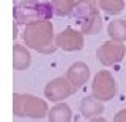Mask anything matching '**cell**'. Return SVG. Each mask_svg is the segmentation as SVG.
I'll return each instance as SVG.
<instances>
[{"mask_svg": "<svg viewBox=\"0 0 126 122\" xmlns=\"http://www.w3.org/2000/svg\"><path fill=\"white\" fill-rule=\"evenodd\" d=\"M76 0H52V6L55 14L58 16H68L74 11Z\"/></svg>", "mask_w": 126, "mask_h": 122, "instance_id": "5bb4252c", "label": "cell"}, {"mask_svg": "<svg viewBox=\"0 0 126 122\" xmlns=\"http://www.w3.org/2000/svg\"><path fill=\"white\" fill-rule=\"evenodd\" d=\"M117 94V82L107 70H101L92 84V95L101 101H109Z\"/></svg>", "mask_w": 126, "mask_h": 122, "instance_id": "5b68a950", "label": "cell"}, {"mask_svg": "<svg viewBox=\"0 0 126 122\" xmlns=\"http://www.w3.org/2000/svg\"><path fill=\"white\" fill-rule=\"evenodd\" d=\"M123 0H99V8L107 14H118L123 11Z\"/></svg>", "mask_w": 126, "mask_h": 122, "instance_id": "9a60e30c", "label": "cell"}, {"mask_svg": "<svg viewBox=\"0 0 126 122\" xmlns=\"http://www.w3.org/2000/svg\"><path fill=\"white\" fill-rule=\"evenodd\" d=\"M99 0H77L74 5V18L79 21L82 33L94 35L101 30L102 19L99 14Z\"/></svg>", "mask_w": 126, "mask_h": 122, "instance_id": "7a4b0ae2", "label": "cell"}, {"mask_svg": "<svg viewBox=\"0 0 126 122\" xmlns=\"http://www.w3.org/2000/svg\"><path fill=\"white\" fill-rule=\"evenodd\" d=\"M123 56H125V46L121 45V41H115V40L102 43L101 48H98L96 51L98 60L106 67L118 64L123 59Z\"/></svg>", "mask_w": 126, "mask_h": 122, "instance_id": "8992f818", "label": "cell"}, {"mask_svg": "<svg viewBox=\"0 0 126 122\" xmlns=\"http://www.w3.org/2000/svg\"><path fill=\"white\" fill-rule=\"evenodd\" d=\"M102 111H104V105H102L101 100L94 98L93 95L82 98V101H80V113H82L84 117L92 119V117H96V116H99V114H102Z\"/></svg>", "mask_w": 126, "mask_h": 122, "instance_id": "30bf717a", "label": "cell"}, {"mask_svg": "<svg viewBox=\"0 0 126 122\" xmlns=\"http://www.w3.org/2000/svg\"><path fill=\"white\" fill-rule=\"evenodd\" d=\"M55 13L52 3H43L38 0H24L14 8V19L17 24H33L39 21H49Z\"/></svg>", "mask_w": 126, "mask_h": 122, "instance_id": "3957f363", "label": "cell"}, {"mask_svg": "<svg viewBox=\"0 0 126 122\" xmlns=\"http://www.w3.org/2000/svg\"><path fill=\"white\" fill-rule=\"evenodd\" d=\"M73 92H76V90L71 86V82L66 79V76L55 78L50 82H47V86L44 87V95L50 101H62L65 98H68Z\"/></svg>", "mask_w": 126, "mask_h": 122, "instance_id": "52a82bcc", "label": "cell"}, {"mask_svg": "<svg viewBox=\"0 0 126 122\" xmlns=\"http://www.w3.org/2000/svg\"><path fill=\"white\" fill-rule=\"evenodd\" d=\"M88 76H90V68L84 62H76V64H73L68 68V72H66V79L71 82V86L74 87V90L80 89L82 86L88 81Z\"/></svg>", "mask_w": 126, "mask_h": 122, "instance_id": "9c48e42d", "label": "cell"}, {"mask_svg": "<svg viewBox=\"0 0 126 122\" xmlns=\"http://www.w3.org/2000/svg\"><path fill=\"white\" fill-rule=\"evenodd\" d=\"M88 122H107L104 119V117H99V116H96V117H92V119H90Z\"/></svg>", "mask_w": 126, "mask_h": 122, "instance_id": "e0dca14e", "label": "cell"}, {"mask_svg": "<svg viewBox=\"0 0 126 122\" xmlns=\"http://www.w3.org/2000/svg\"><path fill=\"white\" fill-rule=\"evenodd\" d=\"M13 114L19 117L43 119L49 114V106L44 100L30 94H16L13 97Z\"/></svg>", "mask_w": 126, "mask_h": 122, "instance_id": "277c9868", "label": "cell"}, {"mask_svg": "<svg viewBox=\"0 0 126 122\" xmlns=\"http://www.w3.org/2000/svg\"><path fill=\"white\" fill-rule=\"evenodd\" d=\"M49 122H71V109L68 105L58 103L54 108H50L49 114H47Z\"/></svg>", "mask_w": 126, "mask_h": 122, "instance_id": "7c38bea8", "label": "cell"}, {"mask_svg": "<svg viewBox=\"0 0 126 122\" xmlns=\"http://www.w3.org/2000/svg\"><path fill=\"white\" fill-rule=\"evenodd\" d=\"M22 38L29 48L43 54H50L58 48L54 37V25L50 24V21L27 24L22 32Z\"/></svg>", "mask_w": 126, "mask_h": 122, "instance_id": "6da1fadb", "label": "cell"}, {"mask_svg": "<svg viewBox=\"0 0 126 122\" xmlns=\"http://www.w3.org/2000/svg\"><path fill=\"white\" fill-rule=\"evenodd\" d=\"M107 35L110 40L125 41L126 40V21L125 19H115L107 25Z\"/></svg>", "mask_w": 126, "mask_h": 122, "instance_id": "4fadbf2b", "label": "cell"}, {"mask_svg": "<svg viewBox=\"0 0 126 122\" xmlns=\"http://www.w3.org/2000/svg\"><path fill=\"white\" fill-rule=\"evenodd\" d=\"M113 122H126V109H121L115 114L113 117Z\"/></svg>", "mask_w": 126, "mask_h": 122, "instance_id": "2e32d148", "label": "cell"}, {"mask_svg": "<svg viewBox=\"0 0 126 122\" xmlns=\"http://www.w3.org/2000/svg\"><path fill=\"white\" fill-rule=\"evenodd\" d=\"M55 43H57V46L63 51H69V52H73V51H80L84 48V33L68 27V29L62 30V32L55 37Z\"/></svg>", "mask_w": 126, "mask_h": 122, "instance_id": "ba28073f", "label": "cell"}, {"mask_svg": "<svg viewBox=\"0 0 126 122\" xmlns=\"http://www.w3.org/2000/svg\"><path fill=\"white\" fill-rule=\"evenodd\" d=\"M32 57L30 52L24 48L22 45H14L13 46V68L14 70H25L30 67Z\"/></svg>", "mask_w": 126, "mask_h": 122, "instance_id": "8fae6325", "label": "cell"}]
</instances>
